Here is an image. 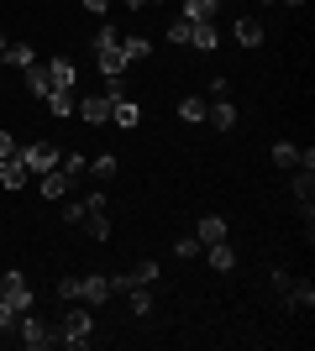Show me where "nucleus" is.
I'll return each mask as SVG.
<instances>
[{"label": "nucleus", "instance_id": "nucleus-1", "mask_svg": "<svg viewBox=\"0 0 315 351\" xmlns=\"http://www.w3.org/2000/svg\"><path fill=\"white\" fill-rule=\"evenodd\" d=\"M53 341H58V346H69V351H84V346L95 341V320L84 315V309H69V315H63V325L53 330Z\"/></svg>", "mask_w": 315, "mask_h": 351}, {"label": "nucleus", "instance_id": "nucleus-2", "mask_svg": "<svg viewBox=\"0 0 315 351\" xmlns=\"http://www.w3.org/2000/svg\"><path fill=\"white\" fill-rule=\"evenodd\" d=\"M16 158L27 162L32 178H43V173H53V168H58L63 152H53V142H27V147H16Z\"/></svg>", "mask_w": 315, "mask_h": 351}, {"label": "nucleus", "instance_id": "nucleus-3", "mask_svg": "<svg viewBox=\"0 0 315 351\" xmlns=\"http://www.w3.org/2000/svg\"><path fill=\"white\" fill-rule=\"evenodd\" d=\"M16 341H21L27 351H47V346H53V330L27 309V315H16Z\"/></svg>", "mask_w": 315, "mask_h": 351}, {"label": "nucleus", "instance_id": "nucleus-4", "mask_svg": "<svg viewBox=\"0 0 315 351\" xmlns=\"http://www.w3.org/2000/svg\"><path fill=\"white\" fill-rule=\"evenodd\" d=\"M0 283H5V289H0V299H5L16 315H27V309H32V289H27V278H21V273L11 267V273H0Z\"/></svg>", "mask_w": 315, "mask_h": 351}, {"label": "nucleus", "instance_id": "nucleus-5", "mask_svg": "<svg viewBox=\"0 0 315 351\" xmlns=\"http://www.w3.org/2000/svg\"><path fill=\"white\" fill-rule=\"evenodd\" d=\"M284 304L289 309H315V283L310 278H289L284 283Z\"/></svg>", "mask_w": 315, "mask_h": 351}, {"label": "nucleus", "instance_id": "nucleus-6", "mask_svg": "<svg viewBox=\"0 0 315 351\" xmlns=\"http://www.w3.org/2000/svg\"><path fill=\"white\" fill-rule=\"evenodd\" d=\"M79 299H84V304H105V299H110V278H105V273H84V278H79Z\"/></svg>", "mask_w": 315, "mask_h": 351}, {"label": "nucleus", "instance_id": "nucleus-7", "mask_svg": "<svg viewBox=\"0 0 315 351\" xmlns=\"http://www.w3.org/2000/svg\"><path fill=\"white\" fill-rule=\"evenodd\" d=\"M95 63H100L105 79H121V73H126V53H121V43L116 47H95Z\"/></svg>", "mask_w": 315, "mask_h": 351}, {"label": "nucleus", "instance_id": "nucleus-8", "mask_svg": "<svg viewBox=\"0 0 315 351\" xmlns=\"http://www.w3.org/2000/svg\"><path fill=\"white\" fill-rule=\"evenodd\" d=\"M74 110L90 121V126H105V121H110V95H90V100H79Z\"/></svg>", "mask_w": 315, "mask_h": 351}, {"label": "nucleus", "instance_id": "nucleus-9", "mask_svg": "<svg viewBox=\"0 0 315 351\" xmlns=\"http://www.w3.org/2000/svg\"><path fill=\"white\" fill-rule=\"evenodd\" d=\"M205 121H210V126H221V132H231V126H237V105H231V95H221V100H210Z\"/></svg>", "mask_w": 315, "mask_h": 351}, {"label": "nucleus", "instance_id": "nucleus-10", "mask_svg": "<svg viewBox=\"0 0 315 351\" xmlns=\"http://www.w3.org/2000/svg\"><path fill=\"white\" fill-rule=\"evenodd\" d=\"M74 58H63V53H58V58H47V79H53V89H74Z\"/></svg>", "mask_w": 315, "mask_h": 351}, {"label": "nucleus", "instance_id": "nucleus-11", "mask_svg": "<svg viewBox=\"0 0 315 351\" xmlns=\"http://www.w3.org/2000/svg\"><path fill=\"white\" fill-rule=\"evenodd\" d=\"M195 241H200V247H215V241H226V220H221V215H200Z\"/></svg>", "mask_w": 315, "mask_h": 351}, {"label": "nucleus", "instance_id": "nucleus-12", "mask_svg": "<svg viewBox=\"0 0 315 351\" xmlns=\"http://www.w3.org/2000/svg\"><path fill=\"white\" fill-rule=\"evenodd\" d=\"M37 189H43V199H69V189H74V184L63 178V168H53V173L37 178Z\"/></svg>", "mask_w": 315, "mask_h": 351}, {"label": "nucleus", "instance_id": "nucleus-13", "mask_svg": "<svg viewBox=\"0 0 315 351\" xmlns=\"http://www.w3.org/2000/svg\"><path fill=\"white\" fill-rule=\"evenodd\" d=\"M37 63V53H32L27 43H5V53H0V69H32Z\"/></svg>", "mask_w": 315, "mask_h": 351}, {"label": "nucleus", "instance_id": "nucleus-14", "mask_svg": "<svg viewBox=\"0 0 315 351\" xmlns=\"http://www.w3.org/2000/svg\"><path fill=\"white\" fill-rule=\"evenodd\" d=\"M237 43L242 47H263V21H257V16H237Z\"/></svg>", "mask_w": 315, "mask_h": 351}, {"label": "nucleus", "instance_id": "nucleus-15", "mask_svg": "<svg viewBox=\"0 0 315 351\" xmlns=\"http://www.w3.org/2000/svg\"><path fill=\"white\" fill-rule=\"evenodd\" d=\"M27 162H21V158H5V162H0V184H5V189H27Z\"/></svg>", "mask_w": 315, "mask_h": 351}, {"label": "nucleus", "instance_id": "nucleus-16", "mask_svg": "<svg viewBox=\"0 0 315 351\" xmlns=\"http://www.w3.org/2000/svg\"><path fill=\"white\" fill-rule=\"evenodd\" d=\"M215 11H221V0H184L179 5L184 21H215Z\"/></svg>", "mask_w": 315, "mask_h": 351}, {"label": "nucleus", "instance_id": "nucleus-17", "mask_svg": "<svg viewBox=\"0 0 315 351\" xmlns=\"http://www.w3.org/2000/svg\"><path fill=\"white\" fill-rule=\"evenodd\" d=\"M200 257H205V263L215 267V273H231V267H237V252L226 247V241H215V247H205V252H200Z\"/></svg>", "mask_w": 315, "mask_h": 351}, {"label": "nucleus", "instance_id": "nucleus-18", "mask_svg": "<svg viewBox=\"0 0 315 351\" xmlns=\"http://www.w3.org/2000/svg\"><path fill=\"white\" fill-rule=\"evenodd\" d=\"M189 47H200V53L221 47V37H215V21H195V27H189Z\"/></svg>", "mask_w": 315, "mask_h": 351}, {"label": "nucleus", "instance_id": "nucleus-19", "mask_svg": "<svg viewBox=\"0 0 315 351\" xmlns=\"http://www.w3.org/2000/svg\"><path fill=\"white\" fill-rule=\"evenodd\" d=\"M110 121H116V126H126V132H132L137 121H142V110H137V105L126 100V95H121V100H110Z\"/></svg>", "mask_w": 315, "mask_h": 351}, {"label": "nucleus", "instance_id": "nucleus-20", "mask_svg": "<svg viewBox=\"0 0 315 351\" xmlns=\"http://www.w3.org/2000/svg\"><path fill=\"white\" fill-rule=\"evenodd\" d=\"M58 168H63V178H69V184H79V178L90 173V162H84V152H63V158H58Z\"/></svg>", "mask_w": 315, "mask_h": 351}, {"label": "nucleus", "instance_id": "nucleus-21", "mask_svg": "<svg viewBox=\"0 0 315 351\" xmlns=\"http://www.w3.org/2000/svg\"><path fill=\"white\" fill-rule=\"evenodd\" d=\"M27 89L37 95V100H47V89H53V79H47V63H32V69H27Z\"/></svg>", "mask_w": 315, "mask_h": 351}, {"label": "nucleus", "instance_id": "nucleus-22", "mask_svg": "<svg viewBox=\"0 0 315 351\" xmlns=\"http://www.w3.org/2000/svg\"><path fill=\"white\" fill-rule=\"evenodd\" d=\"M205 110H210L205 95H184V100H179V116L184 121H205Z\"/></svg>", "mask_w": 315, "mask_h": 351}, {"label": "nucleus", "instance_id": "nucleus-23", "mask_svg": "<svg viewBox=\"0 0 315 351\" xmlns=\"http://www.w3.org/2000/svg\"><path fill=\"white\" fill-rule=\"evenodd\" d=\"M47 105H53V116H74V89H47Z\"/></svg>", "mask_w": 315, "mask_h": 351}, {"label": "nucleus", "instance_id": "nucleus-24", "mask_svg": "<svg viewBox=\"0 0 315 351\" xmlns=\"http://www.w3.org/2000/svg\"><path fill=\"white\" fill-rule=\"evenodd\" d=\"M79 226H84V231L95 236V241H105V236H110V220H105V210H90V215L79 220Z\"/></svg>", "mask_w": 315, "mask_h": 351}, {"label": "nucleus", "instance_id": "nucleus-25", "mask_svg": "<svg viewBox=\"0 0 315 351\" xmlns=\"http://www.w3.org/2000/svg\"><path fill=\"white\" fill-rule=\"evenodd\" d=\"M273 162H279V168H300V147L294 142H273Z\"/></svg>", "mask_w": 315, "mask_h": 351}, {"label": "nucleus", "instance_id": "nucleus-26", "mask_svg": "<svg viewBox=\"0 0 315 351\" xmlns=\"http://www.w3.org/2000/svg\"><path fill=\"white\" fill-rule=\"evenodd\" d=\"M121 53H126V63H137V58H148V53H152V43H148V37H121Z\"/></svg>", "mask_w": 315, "mask_h": 351}, {"label": "nucleus", "instance_id": "nucleus-27", "mask_svg": "<svg viewBox=\"0 0 315 351\" xmlns=\"http://www.w3.org/2000/svg\"><path fill=\"white\" fill-rule=\"evenodd\" d=\"M132 315H152V293H148V283H132Z\"/></svg>", "mask_w": 315, "mask_h": 351}, {"label": "nucleus", "instance_id": "nucleus-28", "mask_svg": "<svg viewBox=\"0 0 315 351\" xmlns=\"http://www.w3.org/2000/svg\"><path fill=\"white\" fill-rule=\"evenodd\" d=\"M310 194H315V168H305V173H294V199L310 205Z\"/></svg>", "mask_w": 315, "mask_h": 351}, {"label": "nucleus", "instance_id": "nucleus-29", "mask_svg": "<svg viewBox=\"0 0 315 351\" xmlns=\"http://www.w3.org/2000/svg\"><path fill=\"white\" fill-rule=\"evenodd\" d=\"M116 168H121V162H116V152H100V158L90 162V173H95V178H110Z\"/></svg>", "mask_w": 315, "mask_h": 351}, {"label": "nucleus", "instance_id": "nucleus-30", "mask_svg": "<svg viewBox=\"0 0 315 351\" xmlns=\"http://www.w3.org/2000/svg\"><path fill=\"white\" fill-rule=\"evenodd\" d=\"M158 273H163L158 263H137L132 267V283H158Z\"/></svg>", "mask_w": 315, "mask_h": 351}, {"label": "nucleus", "instance_id": "nucleus-31", "mask_svg": "<svg viewBox=\"0 0 315 351\" xmlns=\"http://www.w3.org/2000/svg\"><path fill=\"white\" fill-rule=\"evenodd\" d=\"M189 27H195V21H184V16H174V21H168V43H189Z\"/></svg>", "mask_w": 315, "mask_h": 351}, {"label": "nucleus", "instance_id": "nucleus-32", "mask_svg": "<svg viewBox=\"0 0 315 351\" xmlns=\"http://www.w3.org/2000/svg\"><path fill=\"white\" fill-rule=\"evenodd\" d=\"M174 252H179V263H189V257H200L205 247H200L195 236H179V247H174Z\"/></svg>", "mask_w": 315, "mask_h": 351}, {"label": "nucleus", "instance_id": "nucleus-33", "mask_svg": "<svg viewBox=\"0 0 315 351\" xmlns=\"http://www.w3.org/2000/svg\"><path fill=\"white\" fill-rule=\"evenodd\" d=\"M116 43H121V32H116V27H110V21H105V27H100V32H95V47H116Z\"/></svg>", "mask_w": 315, "mask_h": 351}, {"label": "nucleus", "instance_id": "nucleus-34", "mask_svg": "<svg viewBox=\"0 0 315 351\" xmlns=\"http://www.w3.org/2000/svg\"><path fill=\"white\" fill-rule=\"evenodd\" d=\"M84 215H90V199H74V205L63 210V220H69V226H79V220H84Z\"/></svg>", "mask_w": 315, "mask_h": 351}, {"label": "nucleus", "instance_id": "nucleus-35", "mask_svg": "<svg viewBox=\"0 0 315 351\" xmlns=\"http://www.w3.org/2000/svg\"><path fill=\"white\" fill-rule=\"evenodd\" d=\"M110 278V293H132V273H105Z\"/></svg>", "mask_w": 315, "mask_h": 351}, {"label": "nucleus", "instance_id": "nucleus-36", "mask_svg": "<svg viewBox=\"0 0 315 351\" xmlns=\"http://www.w3.org/2000/svg\"><path fill=\"white\" fill-rule=\"evenodd\" d=\"M58 299H69V304H79V278H63V283H58Z\"/></svg>", "mask_w": 315, "mask_h": 351}, {"label": "nucleus", "instance_id": "nucleus-37", "mask_svg": "<svg viewBox=\"0 0 315 351\" xmlns=\"http://www.w3.org/2000/svg\"><path fill=\"white\" fill-rule=\"evenodd\" d=\"M221 95H231V84H226V79H210V89H205V100H221Z\"/></svg>", "mask_w": 315, "mask_h": 351}, {"label": "nucleus", "instance_id": "nucleus-38", "mask_svg": "<svg viewBox=\"0 0 315 351\" xmlns=\"http://www.w3.org/2000/svg\"><path fill=\"white\" fill-rule=\"evenodd\" d=\"M0 330H16V309L5 304V299H0Z\"/></svg>", "mask_w": 315, "mask_h": 351}, {"label": "nucleus", "instance_id": "nucleus-39", "mask_svg": "<svg viewBox=\"0 0 315 351\" xmlns=\"http://www.w3.org/2000/svg\"><path fill=\"white\" fill-rule=\"evenodd\" d=\"M5 158H16V136L11 132H0V162H5Z\"/></svg>", "mask_w": 315, "mask_h": 351}, {"label": "nucleus", "instance_id": "nucleus-40", "mask_svg": "<svg viewBox=\"0 0 315 351\" xmlns=\"http://www.w3.org/2000/svg\"><path fill=\"white\" fill-rule=\"evenodd\" d=\"M284 283H289V273H284V267H273V273H268V289H273V293H284Z\"/></svg>", "mask_w": 315, "mask_h": 351}, {"label": "nucleus", "instance_id": "nucleus-41", "mask_svg": "<svg viewBox=\"0 0 315 351\" xmlns=\"http://www.w3.org/2000/svg\"><path fill=\"white\" fill-rule=\"evenodd\" d=\"M79 5H84L90 16H105V11H110V0H79Z\"/></svg>", "mask_w": 315, "mask_h": 351}, {"label": "nucleus", "instance_id": "nucleus-42", "mask_svg": "<svg viewBox=\"0 0 315 351\" xmlns=\"http://www.w3.org/2000/svg\"><path fill=\"white\" fill-rule=\"evenodd\" d=\"M126 5H132V11H142V5H152V0H126Z\"/></svg>", "mask_w": 315, "mask_h": 351}, {"label": "nucleus", "instance_id": "nucleus-43", "mask_svg": "<svg viewBox=\"0 0 315 351\" xmlns=\"http://www.w3.org/2000/svg\"><path fill=\"white\" fill-rule=\"evenodd\" d=\"M279 5H305V0H279Z\"/></svg>", "mask_w": 315, "mask_h": 351}, {"label": "nucleus", "instance_id": "nucleus-44", "mask_svg": "<svg viewBox=\"0 0 315 351\" xmlns=\"http://www.w3.org/2000/svg\"><path fill=\"white\" fill-rule=\"evenodd\" d=\"M0 53H5V32H0Z\"/></svg>", "mask_w": 315, "mask_h": 351}, {"label": "nucleus", "instance_id": "nucleus-45", "mask_svg": "<svg viewBox=\"0 0 315 351\" xmlns=\"http://www.w3.org/2000/svg\"><path fill=\"white\" fill-rule=\"evenodd\" d=\"M0 289H5V283H0Z\"/></svg>", "mask_w": 315, "mask_h": 351}]
</instances>
